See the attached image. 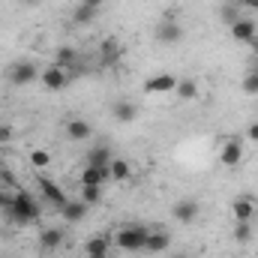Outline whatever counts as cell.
<instances>
[{"instance_id":"cell-11","label":"cell","mask_w":258,"mask_h":258,"mask_svg":"<svg viewBox=\"0 0 258 258\" xmlns=\"http://www.w3.org/2000/svg\"><path fill=\"white\" fill-rule=\"evenodd\" d=\"M231 216H234V222H252L255 219V198L252 195H237L231 201Z\"/></svg>"},{"instance_id":"cell-26","label":"cell","mask_w":258,"mask_h":258,"mask_svg":"<svg viewBox=\"0 0 258 258\" xmlns=\"http://www.w3.org/2000/svg\"><path fill=\"white\" fill-rule=\"evenodd\" d=\"M234 240L237 243H249L252 240V222H234Z\"/></svg>"},{"instance_id":"cell-20","label":"cell","mask_w":258,"mask_h":258,"mask_svg":"<svg viewBox=\"0 0 258 258\" xmlns=\"http://www.w3.org/2000/svg\"><path fill=\"white\" fill-rule=\"evenodd\" d=\"M111 114H114V120H120V123H132L138 111H135V105H132V102L120 99V102H114V105H111Z\"/></svg>"},{"instance_id":"cell-4","label":"cell","mask_w":258,"mask_h":258,"mask_svg":"<svg viewBox=\"0 0 258 258\" xmlns=\"http://www.w3.org/2000/svg\"><path fill=\"white\" fill-rule=\"evenodd\" d=\"M36 183H39V192H42V198H45V201H48V204H51L54 210H60L66 201H69L66 189H63V186H57V183H54L51 177H39Z\"/></svg>"},{"instance_id":"cell-34","label":"cell","mask_w":258,"mask_h":258,"mask_svg":"<svg viewBox=\"0 0 258 258\" xmlns=\"http://www.w3.org/2000/svg\"><path fill=\"white\" fill-rule=\"evenodd\" d=\"M246 9H255L258 12V0H246Z\"/></svg>"},{"instance_id":"cell-25","label":"cell","mask_w":258,"mask_h":258,"mask_svg":"<svg viewBox=\"0 0 258 258\" xmlns=\"http://www.w3.org/2000/svg\"><path fill=\"white\" fill-rule=\"evenodd\" d=\"M81 201H84L87 207L99 204V201H102V186H81Z\"/></svg>"},{"instance_id":"cell-3","label":"cell","mask_w":258,"mask_h":258,"mask_svg":"<svg viewBox=\"0 0 258 258\" xmlns=\"http://www.w3.org/2000/svg\"><path fill=\"white\" fill-rule=\"evenodd\" d=\"M6 78L12 87H27L33 81H39V66L33 60H15V63L6 69Z\"/></svg>"},{"instance_id":"cell-19","label":"cell","mask_w":258,"mask_h":258,"mask_svg":"<svg viewBox=\"0 0 258 258\" xmlns=\"http://www.w3.org/2000/svg\"><path fill=\"white\" fill-rule=\"evenodd\" d=\"M174 93H177V99H183V102H192V99H198V84H195L192 78H177V87H174Z\"/></svg>"},{"instance_id":"cell-1","label":"cell","mask_w":258,"mask_h":258,"mask_svg":"<svg viewBox=\"0 0 258 258\" xmlns=\"http://www.w3.org/2000/svg\"><path fill=\"white\" fill-rule=\"evenodd\" d=\"M6 216H9L15 225H27V222H36V219H39V204H36V198H33L30 192L18 189V192L12 195L9 207H6Z\"/></svg>"},{"instance_id":"cell-36","label":"cell","mask_w":258,"mask_h":258,"mask_svg":"<svg viewBox=\"0 0 258 258\" xmlns=\"http://www.w3.org/2000/svg\"><path fill=\"white\" fill-rule=\"evenodd\" d=\"M171 258H192V255H186V252H174Z\"/></svg>"},{"instance_id":"cell-2","label":"cell","mask_w":258,"mask_h":258,"mask_svg":"<svg viewBox=\"0 0 258 258\" xmlns=\"http://www.w3.org/2000/svg\"><path fill=\"white\" fill-rule=\"evenodd\" d=\"M147 234H150V228H144L141 222H129V225H120V228H117L114 243H117V249H123V252H144Z\"/></svg>"},{"instance_id":"cell-17","label":"cell","mask_w":258,"mask_h":258,"mask_svg":"<svg viewBox=\"0 0 258 258\" xmlns=\"http://www.w3.org/2000/svg\"><path fill=\"white\" fill-rule=\"evenodd\" d=\"M93 135V126L87 123V120H81V117H72L69 123H66V138L69 141H87Z\"/></svg>"},{"instance_id":"cell-18","label":"cell","mask_w":258,"mask_h":258,"mask_svg":"<svg viewBox=\"0 0 258 258\" xmlns=\"http://www.w3.org/2000/svg\"><path fill=\"white\" fill-rule=\"evenodd\" d=\"M108 249H111V240L105 234H96L84 243V255H96V258H108Z\"/></svg>"},{"instance_id":"cell-41","label":"cell","mask_w":258,"mask_h":258,"mask_svg":"<svg viewBox=\"0 0 258 258\" xmlns=\"http://www.w3.org/2000/svg\"><path fill=\"white\" fill-rule=\"evenodd\" d=\"M108 258H117V255H108Z\"/></svg>"},{"instance_id":"cell-40","label":"cell","mask_w":258,"mask_h":258,"mask_svg":"<svg viewBox=\"0 0 258 258\" xmlns=\"http://www.w3.org/2000/svg\"><path fill=\"white\" fill-rule=\"evenodd\" d=\"M84 258H96V255H84Z\"/></svg>"},{"instance_id":"cell-23","label":"cell","mask_w":258,"mask_h":258,"mask_svg":"<svg viewBox=\"0 0 258 258\" xmlns=\"http://www.w3.org/2000/svg\"><path fill=\"white\" fill-rule=\"evenodd\" d=\"M114 156H111V150L108 147H93V150H87V165H96V168H102V165H108Z\"/></svg>"},{"instance_id":"cell-7","label":"cell","mask_w":258,"mask_h":258,"mask_svg":"<svg viewBox=\"0 0 258 258\" xmlns=\"http://www.w3.org/2000/svg\"><path fill=\"white\" fill-rule=\"evenodd\" d=\"M177 87V75L171 72H156L144 81V93H174Z\"/></svg>"},{"instance_id":"cell-28","label":"cell","mask_w":258,"mask_h":258,"mask_svg":"<svg viewBox=\"0 0 258 258\" xmlns=\"http://www.w3.org/2000/svg\"><path fill=\"white\" fill-rule=\"evenodd\" d=\"M243 93H249V96H258V72H249V75L243 78Z\"/></svg>"},{"instance_id":"cell-35","label":"cell","mask_w":258,"mask_h":258,"mask_svg":"<svg viewBox=\"0 0 258 258\" xmlns=\"http://www.w3.org/2000/svg\"><path fill=\"white\" fill-rule=\"evenodd\" d=\"M21 3H24V6H39L42 0H21Z\"/></svg>"},{"instance_id":"cell-8","label":"cell","mask_w":258,"mask_h":258,"mask_svg":"<svg viewBox=\"0 0 258 258\" xmlns=\"http://www.w3.org/2000/svg\"><path fill=\"white\" fill-rule=\"evenodd\" d=\"M39 84H42L45 90H63L66 84H69V72L51 63L48 69H42V72H39Z\"/></svg>"},{"instance_id":"cell-30","label":"cell","mask_w":258,"mask_h":258,"mask_svg":"<svg viewBox=\"0 0 258 258\" xmlns=\"http://www.w3.org/2000/svg\"><path fill=\"white\" fill-rule=\"evenodd\" d=\"M12 138H15V129L9 126V123H0V147H3V144H9Z\"/></svg>"},{"instance_id":"cell-10","label":"cell","mask_w":258,"mask_h":258,"mask_svg":"<svg viewBox=\"0 0 258 258\" xmlns=\"http://www.w3.org/2000/svg\"><path fill=\"white\" fill-rule=\"evenodd\" d=\"M219 162H222L225 168L240 165V162H243V141H240V138H228V141L222 144V150H219Z\"/></svg>"},{"instance_id":"cell-12","label":"cell","mask_w":258,"mask_h":258,"mask_svg":"<svg viewBox=\"0 0 258 258\" xmlns=\"http://www.w3.org/2000/svg\"><path fill=\"white\" fill-rule=\"evenodd\" d=\"M171 213H174V219L180 225H192L195 219H198V201L195 198H180V201H174Z\"/></svg>"},{"instance_id":"cell-16","label":"cell","mask_w":258,"mask_h":258,"mask_svg":"<svg viewBox=\"0 0 258 258\" xmlns=\"http://www.w3.org/2000/svg\"><path fill=\"white\" fill-rule=\"evenodd\" d=\"M120 57H123V48H120V42H117V39H105V42L99 45V63H102V66L120 63Z\"/></svg>"},{"instance_id":"cell-38","label":"cell","mask_w":258,"mask_h":258,"mask_svg":"<svg viewBox=\"0 0 258 258\" xmlns=\"http://www.w3.org/2000/svg\"><path fill=\"white\" fill-rule=\"evenodd\" d=\"M252 48H255V57H258V39H255V42H252Z\"/></svg>"},{"instance_id":"cell-31","label":"cell","mask_w":258,"mask_h":258,"mask_svg":"<svg viewBox=\"0 0 258 258\" xmlns=\"http://www.w3.org/2000/svg\"><path fill=\"white\" fill-rule=\"evenodd\" d=\"M81 3H84V6H90V9H96V12H99V9H102V6H105V3H108V0H81Z\"/></svg>"},{"instance_id":"cell-14","label":"cell","mask_w":258,"mask_h":258,"mask_svg":"<svg viewBox=\"0 0 258 258\" xmlns=\"http://www.w3.org/2000/svg\"><path fill=\"white\" fill-rule=\"evenodd\" d=\"M105 180H111L108 165H102V168L84 165V168H81V186H105Z\"/></svg>"},{"instance_id":"cell-6","label":"cell","mask_w":258,"mask_h":258,"mask_svg":"<svg viewBox=\"0 0 258 258\" xmlns=\"http://www.w3.org/2000/svg\"><path fill=\"white\" fill-rule=\"evenodd\" d=\"M63 240H66V231L60 225H45L39 231V249L42 252H57L63 246Z\"/></svg>"},{"instance_id":"cell-39","label":"cell","mask_w":258,"mask_h":258,"mask_svg":"<svg viewBox=\"0 0 258 258\" xmlns=\"http://www.w3.org/2000/svg\"><path fill=\"white\" fill-rule=\"evenodd\" d=\"M252 72H258V57H255V69H252Z\"/></svg>"},{"instance_id":"cell-24","label":"cell","mask_w":258,"mask_h":258,"mask_svg":"<svg viewBox=\"0 0 258 258\" xmlns=\"http://www.w3.org/2000/svg\"><path fill=\"white\" fill-rule=\"evenodd\" d=\"M96 18V9H90V6H84V3H78V9L72 12V21L75 24H90Z\"/></svg>"},{"instance_id":"cell-21","label":"cell","mask_w":258,"mask_h":258,"mask_svg":"<svg viewBox=\"0 0 258 258\" xmlns=\"http://www.w3.org/2000/svg\"><path fill=\"white\" fill-rule=\"evenodd\" d=\"M78 63V51L72 48V45H60L57 51H54V66H60V69H69V66Z\"/></svg>"},{"instance_id":"cell-37","label":"cell","mask_w":258,"mask_h":258,"mask_svg":"<svg viewBox=\"0 0 258 258\" xmlns=\"http://www.w3.org/2000/svg\"><path fill=\"white\" fill-rule=\"evenodd\" d=\"M231 3H234V6H246V0H231Z\"/></svg>"},{"instance_id":"cell-33","label":"cell","mask_w":258,"mask_h":258,"mask_svg":"<svg viewBox=\"0 0 258 258\" xmlns=\"http://www.w3.org/2000/svg\"><path fill=\"white\" fill-rule=\"evenodd\" d=\"M9 201H12V195H9V192H0V210H6V207H9Z\"/></svg>"},{"instance_id":"cell-13","label":"cell","mask_w":258,"mask_h":258,"mask_svg":"<svg viewBox=\"0 0 258 258\" xmlns=\"http://www.w3.org/2000/svg\"><path fill=\"white\" fill-rule=\"evenodd\" d=\"M87 210H90V207H87L81 198H69L57 213H60V219H63L66 225H75V222H81V219L87 216Z\"/></svg>"},{"instance_id":"cell-22","label":"cell","mask_w":258,"mask_h":258,"mask_svg":"<svg viewBox=\"0 0 258 258\" xmlns=\"http://www.w3.org/2000/svg\"><path fill=\"white\" fill-rule=\"evenodd\" d=\"M108 171H111V180L114 183H123V180H129V174H132L126 159H111L108 162Z\"/></svg>"},{"instance_id":"cell-15","label":"cell","mask_w":258,"mask_h":258,"mask_svg":"<svg viewBox=\"0 0 258 258\" xmlns=\"http://www.w3.org/2000/svg\"><path fill=\"white\" fill-rule=\"evenodd\" d=\"M168 246H171V234H168V231H162V228H150L147 243H144V252L159 255V252H165Z\"/></svg>"},{"instance_id":"cell-29","label":"cell","mask_w":258,"mask_h":258,"mask_svg":"<svg viewBox=\"0 0 258 258\" xmlns=\"http://www.w3.org/2000/svg\"><path fill=\"white\" fill-rule=\"evenodd\" d=\"M237 18H240V15H237V9H234V3H231V6H222V21H225L228 27H231V24H234Z\"/></svg>"},{"instance_id":"cell-32","label":"cell","mask_w":258,"mask_h":258,"mask_svg":"<svg viewBox=\"0 0 258 258\" xmlns=\"http://www.w3.org/2000/svg\"><path fill=\"white\" fill-rule=\"evenodd\" d=\"M246 135H249V141H258V123H249Z\"/></svg>"},{"instance_id":"cell-5","label":"cell","mask_w":258,"mask_h":258,"mask_svg":"<svg viewBox=\"0 0 258 258\" xmlns=\"http://www.w3.org/2000/svg\"><path fill=\"white\" fill-rule=\"evenodd\" d=\"M228 30H231V39L234 42H243V45H252L258 39V24L252 18H237Z\"/></svg>"},{"instance_id":"cell-27","label":"cell","mask_w":258,"mask_h":258,"mask_svg":"<svg viewBox=\"0 0 258 258\" xmlns=\"http://www.w3.org/2000/svg\"><path fill=\"white\" fill-rule=\"evenodd\" d=\"M30 165H33V168H48V165H51V153L42 150V147L33 150V153H30Z\"/></svg>"},{"instance_id":"cell-9","label":"cell","mask_w":258,"mask_h":258,"mask_svg":"<svg viewBox=\"0 0 258 258\" xmlns=\"http://www.w3.org/2000/svg\"><path fill=\"white\" fill-rule=\"evenodd\" d=\"M156 42H162V45H177L180 39H183V27L174 21V18H165L159 27H156Z\"/></svg>"}]
</instances>
